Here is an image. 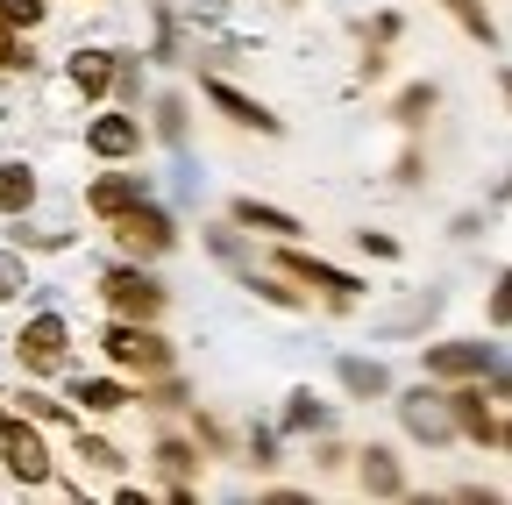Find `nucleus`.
Masks as SVG:
<instances>
[{
	"mask_svg": "<svg viewBox=\"0 0 512 505\" xmlns=\"http://www.w3.org/2000/svg\"><path fill=\"white\" fill-rule=\"evenodd\" d=\"M107 235H114L121 257H136V264H157V257H171V249H178V221H171L164 207H150V200L107 214Z\"/></svg>",
	"mask_w": 512,
	"mask_h": 505,
	"instance_id": "f257e3e1",
	"label": "nucleus"
},
{
	"mask_svg": "<svg viewBox=\"0 0 512 505\" xmlns=\"http://www.w3.org/2000/svg\"><path fill=\"white\" fill-rule=\"evenodd\" d=\"M100 299H107V313H121V321H157V313L171 306V292L128 257V264H114V271H100Z\"/></svg>",
	"mask_w": 512,
	"mask_h": 505,
	"instance_id": "f03ea898",
	"label": "nucleus"
},
{
	"mask_svg": "<svg viewBox=\"0 0 512 505\" xmlns=\"http://www.w3.org/2000/svg\"><path fill=\"white\" fill-rule=\"evenodd\" d=\"M100 349L121 363V370H143V377H164L171 370V342L157 335V321H107V335H100Z\"/></svg>",
	"mask_w": 512,
	"mask_h": 505,
	"instance_id": "7ed1b4c3",
	"label": "nucleus"
},
{
	"mask_svg": "<svg viewBox=\"0 0 512 505\" xmlns=\"http://www.w3.org/2000/svg\"><path fill=\"white\" fill-rule=\"evenodd\" d=\"M399 420H406L413 441H427V449H448V441L463 434V427H456V399L434 392V385H413V392L399 399Z\"/></svg>",
	"mask_w": 512,
	"mask_h": 505,
	"instance_id": "20e7f679",
	"label": "nucleus"
},
{
	"mask_svg": "<svg viewBox=\"0 0 512 505\" xmlns=\"http://www.w3.org/2000/svg\"><path fill=\"white\" fill-rule=\"evenodd\" d=\"M15 356H22V370H36V377L64 370V356H72V321H64V313H36V321L22 328V342H15Z\"/></svg>",
	"mask_w": 512,
	"mask_h": 505,
	"instance_id": "39448f33",
	"label": "nucleus"
},
{
	"mask_svg": "<svg viewBox=\"0 0 512 505\" xmlns=\"http://www.w3.org/2000/svg\"><path fill=\"white\" fill-rule=\"evenodd\" d=\"M0 456H8L15 484H50V449H43L36 420H8V427H0Z\"/></svg>",
	"mask_w": 512,
	"mask_h": 505,
	"instance_id": "423d86ee",
	"label": "nucleus"
},
{
	"mask_svg": "<svg viewBox=\"0 0 512 505\" xmlns=\"http://www.w3.org/2000/svg\"><path fill=\"white\" fill-rule=\"evenodd\" d=\"M498 349L491 342H427V370L448 377V385H470V377H491Z\"/></svg>",
	"mask_w": 512,
	"mask_h": 505,
	"instance_id": "0eeeda50",
	"label": "nucleus"
},
{
	"mask_svg": "<svg viewBox=\"0 0 512 505\" xmlns=\"http://www.w3.org/2000/svg\"><path fill=\"white\" fill-rule=\"evenodd\" d=\"M278 271H285V278H299V285H313L328 306H349V299H356V278H349V271L320 264V257H299V249H285V257H278Z\"/></svg>",
	"mask_w": 512,
	"mask_h": 505,
	"instance_id": "6e6552de",
	"label": "nucleus"
},
{
	"mask_svg": "<svg viewBox=\"0 0 512 505\" xmlns=\"http://www.w3.org/2000/svg\"><path fill=\"white\" fill-rule=\"evenodd\" d=\"M86 150H93V157H107V164L136 157V150H143V121H136V114H93Z\"/></svg>",
	"mask_w": 512,
	"mask_h": 505,
	"instance_id": "1a4fd4ad",
	"label": "nucleus"
},
{
	"mask_svg": "<svg viewBox=\"0 0 512 505\" xmlns=\"http://www.w3.org/2000/svg\"><path fill=\"white\" fill-rule=\"evenodd\" d=\"M207 100H214V107L235 121V129H249V136H278V114H271L264 100L235 93V86H228V79H214V72H207Z\"/></svg>",
	"mask_w": 512,
	"mask_h": 505,
	"instance_id": "9d476101",
	"label": "nucleus"
},
{
	"mask_svg": "<svg viewBox=\"0 0 512 505\" xmlns=\"http://www.w3.org/2000/svg\"><path fill=\"white\" fill-rule=\"evenodd\" d=\"M136 200H150V185L136 178V171H100L93 185H86V207L107 221V214H121V207H136Z\"/></svg>",
	"mask_w": 512,
	"mask_h": 505,
	"instance_id": "9b49d317",
	"label": "nucleus"
},
{
	"mask_svg": "<svg viewBox=\"0 0 512 505\" xmlns=\"http://www.w3.org/2000/svg\"><path fill=\"white\" fill-rule=\"evenodd\" d=\"M356 477H363L370 498H399L406 491V470H399L392 449H356Z\"/></svg>",
	"mask_w": 512,
	"mask_h": 505,
	"instance_id": "f8f14e48",
	"label": "nucleus"
},
{
	"mask_svg": "<svg viewBox=\"0 0 512 505\" xmlns=\"http://www.w3.org/2000/svg\"><path fill=\"white\" fill-rule=\"evenodd\" d=\"M335 377H342V392H349V399H384V392H392V370H384L377 356H342Z\"/></svg>",
	"mask_w": 512,
	"mask_h": 505,
	"instance_id": "ddd939ff",
	"label": "nucleus"
},
{
	"mask_svg": "<svg viewBox=\"0 0 512 505\" xmlns=\"http://www.w3.org/2000/svg\"><path fill=\"white\" fill-rule=\"evenodd\" d=\"M235 228H256V235H271V242H292L299 235V214H285L271 200H235Z\"/></svg>",
	"mask_w": 512,
	"mask_h": 505,
	"instance_id": "4468645a",
	"label": "nucleus"
},
{
	"mask_svg": "<svg viewBox=\"0 0 512 505\" xmlns=\"http://www.w3.org/2000/svg\"><path fill=\"white\" fill-rule=\"evenodd\" d=\"M72 86H79L86 100H107V93H114V50H79V57H72Z\"/></svg>",
	"mask_w": 512,
	"mask_h": 505,
	"instance_id": "2eb2a0df",
	"label": "nucleus"
},
{
	"mask_svg": "<svg viewBox=\"0 0 512 505\" xmlns=\"http://www.w3.org/2000/svg\"><path fill=\"white\" fill-rule=\"evenodd\" d=\"M448 399H456V427H463L470 441H498V413H491V399H484V392H470V385H463V392H448Z\"/></svg>",
	"mask_w": 512,
	"mask_h": 505,
	"instance_id": "dca6fc26",
	"label": "nucleus"
},
{
	"mask_svg": "<svg viewBox=\"0 0 512 505\" xmlns=\"http://www.w3.org/2000/svg\"><path fill=\"white\" fill-rule=\"evenodd\" d=\"M72 406H86V413H121V406H136V392L114 385V377H79V385H72Z\"/></svg>",
	"mask_w": 512,
	"mask_h": 505,
	"instance_id": "f3484780",
	"label": "nucleus"
},
{
	"mask_svg": "<svg viewBox=\"0 0 512 505\" xmlns=\"http://www.w3.org/2000/svg\"><path fill=\"white\" fill-rule=\"evenodd\" d=\"M150 463H157L171 484H192V477H200V449H192V441H178V434H164V441H157Z\"/></svg>",
	"mask_w": 512,
	"mask_h": 505,
	"instance_id": "a211bd4d",
	"label": "nucleus"
},
{
	"mask_svg": "<svg viewBox=\"0 0 512 505\" xmlns=\"http://www.w3.org/2000/svg\"><path fill=\"white\" fill-rule=\"evenodd\" d=\"M29 207H36V171L29 164H0V214L22 221Z\"/></svg>",
	"mask_w": 512,
	"mask_h": 505,
	"instance_id": "6ab92c4d",
	"label": "nucleus"
},
{
	"mask_svg": "<svg viewBox=\"0 0 512 505\" xmlns=\"http://www.w3.org/2000/svg\"><path fill=\"white\" fill-rule=\"evenodd\" d=\"M441 8L463 22V36H470V43H498V22H491L484 0H441Z\"/></svg>",
	"mask_w": 512,
	"mask_h": 505,
	"instance_id": "aec40b11",
	"label": "nucleus"
},
{
	"mask_svg": "<svg viewBox=\"0 0 512 505\" xmlns=\"http://www.w3.org/2000/svg\"><path fill=\"white\" fill-rule=\"evenodd\" d=\"M285 427L292 434H328V406H320L313 392H292L285 399Z\"/></svg>",
	"mask_w": 512,
	"mask_h": 505,
	"instance_id": "412c9836",
	"label": "nucleus"
},
{
	"mask_svg": "<svg viewBox=\"0 0 512 505\" xmlns=\"http://www.w3.org/2000/svg\"><path fill=\"white\" fill-rule=\"evenodd\" d=\"M79 456H86L100 477H121V463H128V456L114 449V441H100V434H79Z\"/></svg>",
	"mask_w": 512,
	"mask_h": 505,
	"instance_id": "4be33fe9",
	"label": "nucleus"
},
{
	"mask_svg": "<svg viewBox=\"0 0 512 505\" xmlns=\"http://www.w3.org/2000/svg\"><path fill=\"white\" fill-rule=\"evenodd\" d=\"M157 136H164L171 150L185 143V100H178V93H164V100H157Z\"/></svg>",
	"mask_w": 512,
	"mask_h": 505,
	"instance_id": "5701e85b",
	"label": "nucleus"
},
{
	"mask_svg": "<svg viewBox=\"0 0 512 505\" xmlns=\"http://www.w3.org/2000/svg\"><path fill=\"white\" fill-rule=\"evenodd\" d=\"M434 100H441L434 86H406V93H399V121H406V129H420V121L434 114Z\"/></svg>",
	"mask_w": 512,
	"mask_h": 505,
	"instance_id": "b1692460",
	"label": "nucleus"
},
{
	"mask_svg": "<svg viewBox=\"0 0 512 505\" xmlns=\"http://www.w3.org/2000/svg\"><path fill=\"white\" fill-rule=\"evenodd\" d=\"M36 57H29V43H22V29H8L0 22V72H29Z\"/></svg>",
	"mask_w": 512,
	"mask_h": 505,
	"instance_id": "393cba45",
	"label": "nucleus"
},
{
	"mask_svg": "<svg viewBox=\"0 0 512 505\" xmlns=\"http://www.w3.org/2000/svg\"><path fill=\"white\" fill-rule=\"evenodd\" d=\"M22 292H29V264L15 249H0V299H22Z\"/></svg>",
	"mask_w": 512,
	"mask_h": 505,
	"instance_id": "a878e982",
	"label": "nucleus"
},
{
	"mask_svg": "<svg viewBox=\"0 0 512 505\" xmlns=\"http://www.w3.org/2000/svg\"><path fill=\"white\" fill-rule=\"evenodd\" d=\"M207 249H214L221 264H249V242H242L235 228H207Z\"/></svg>",
	"mask_w": 512,
	"mask_h": 505,
	"instance_id": "bb28decb",
	"label": "nucleus"
},
{
	"mask_svg": "<svg viewBox=\"0 0 512 505\" xmlns=\"http://www.w3.org/2000/svg\"><path fill=\"white\" fill-rule=\"evenodd\" d=\"M242 285H249L256 299H271V306H299V285H285V278H256V271H249Z\"/></svg>",
	"mask_w": 512,
	"mask_h": 505,
	"instance_id": "cd10ccee",
	"label": "nucleus"
},
{
	"mask_svg": "<svg viewBox=\"0 0 512 505\" xmlns=\"http://www.w3.org/2000/svg\"><path fill=\"white\" fill-rule=\"evenodd\" d=\"M0 22H8V29H36L43 22V0H0Z\"/></svg>",
	"mask_w": 512,
	"mask_h": 505,
	"instance_id": "c85d7f7f",
	"label": "nucleus"
},
{
	"mask_svg": "<svg viewBox=\"0 0 512 505\" xmlns=\"http://www.w3.org/2000/svg\"><path fill=\"white\" fill-rule=\"evenodd\" d=\"M249 463H256V470H271V463H278V434H271V427H256V434H249Z\"/></svg>",
	"mask_w": 512,
	"mask_h": 505,
	"instance_id": "c756f323",
	"label": "nucleus"
},
{
	"mask_svg": "<svg viewBox=\"0 0 512 505\" xmlns=\"http://www.w3.org/2000/svg\"><path fill=\"white\" fill-rule=\"evenodd\" d=\"M392 36H399V15H370V22H363V43H370V50H384Z\"/></svg>",
	"mask_w": 512,
	"mask_h": 505,
	"instance_id": "7c9ffc66",
	"label": "nucleus"
},
{
	"mask_svg": "<svg viewBox=\"0 0 512 505\" xmlns=\"http://www.w3.org/2000/svg\"><path fill=\"white\" fill-rule=\"evenodd\" d=\"M150 406H192V392H185L178 377L164 370V377H157V392H150Z\"/></svg>",
	"mask_w": 512,
	"mask_h": 505,
	"instance_id": "2f4dec72",
	"label": "nucleus"
},
{
	"mask_svg": "<svg viewBox=\"0 0 512 505\" xmlns=\"http://www.w3.org/2000/svg\"><path fill=\"white\" fill-rule=\"evenodd\" d=\"M491 321H498V328H512V271L491 285Z\"/></svg>",
	"mask_w": 512,
	"mask_h": 505,
	"instance_id": "473e14b6",
	"label": "nucleus"
},
{
	"mask_svg": "<svg viewBox=\"0 0 512 505\" xmlns=\"http://www.w3.org/2000/svg\"><path fill=\"white\" fill-rule=\"evenodd\" d=\"M114 86H121L128 100H136V93H143V65H136V57H114Z\"/></svg>",
	"mask_w": 512,
	"mask_h": 505,
	"instance_id": "72a5a7b5",
	"label": "nucleus"
},
{
	"mask_svg": "<svg viewBox=\"0 0 512 505\" xmlns=\"http://www.w3.org/2000/svg\"><path fill=\"white\" fill-rule=\"evenodd\" d=\"M313 463H320V470H342V463H349V449H342L335 434H320V449H313Z\"/></svg>",
	"mask_w": 512,
	"mask_h": 505,
	"instance_id": "f704fd0d",
	"label": "nucleus"
},
{
	"mask_svg": "<svg viewBox=\"0 0 512 505\" xmlns=\"http://www.w3.org/2000/svg\"><path fill=\"white\" fill-rule=\"evenodd\" d=\"M22 413H29V420H64V406L43 399V392H22Z\"/></svg>",
	"mask_w": 512,
	"mask_h": 505,
	"instance_id": "c9c22d12",
	"label": "nucleus"
},
{
	"mask_svg": "<svg viewBox=\"0 0 512 505\" xmlns=\"http://www.w3.org/2000/svg\"><path fill=\"white\" fill-rule=\"evenodd\" d=\"M15 242H29V249H64L72 235H43V228H15Z\"/></svg>",
	"mask_w": 512,
	"mask_h": 505,
	"instance_id": "e433bc0d",
	"label": "nucleus"
},
{
	"mask_svg": "<svg viewBox=\"0 0 512 505\" xmlns=\"http://www.w3.org/2000/svg\"><path fill=\"white\" fill-rule=\"evenodd\" d=\"M363 249H370V257H399V242H392V235H377V228H363Z\"/></svg>",
	"mask_w": 512,
	"mask_h": 505,
	"instance_id": "4c0bfd02",
	"label": "nucleus"
},
{
	"mask_svg": "<svg viewBox=\"0 0 512 505\" xmlns=\"http://www.w3.org/2000/svg\"><path fill=\"white\" fill-rule=\"evenodd\" d=\"M200 441H207V449H228V427H221V420H207V413H200Z\"/></svg>",
	"mask_w": 512,
	"mask_h": 505,
	"instance_id": "58836bf2",
	"label": "nucleus"
},
{
	"mask_svg": "<svg viewBox=\"0 0 512 505\" xmlns=\"http://www.w3.org/2000/svg\"><path fill=\"white\" fill-rule=\"evenodd\" d=\"M491 392H498V399H512V363H491Z\"/></svg>",
	"mask_w": 512,
	"mask_h": 505,
	"instance_id": "ea45409f",
	"label": "nucleus"
},
{
	"mask_svg": "<svg viewBox=\"0 0 512 505\" xmlns=\"http://www.w3.org/2000/svg\"><path fill=\"white\" fill-rule=\"evenodd\" d=\"M498 449H505V456H512V420H498Z\"/></svg>",
	"mask_w": 512,
	"mask_h": 505,
	"instance_id": "a19ab883",
	"label": "nucleus"
},
{
	"mask_svg": "<svg viewBox=\"0 0 512 505\" xmlns=\"http://www.w3.org/2000/svg\"><path fill=\"white\" fill-rule=\"evenodd\" d=\"M498 86H505V100H512V65H505V72H498Z\"/></svg>",
	"mask_w": 512,
	"mask_h": 505,
	"instance_id": "79ce46f5",
	"label": "nucleus"
},
{
	"mask_svg": "<svg viewBox=\"0 0 512 505\" xmlns=\"http://www.w3.org/2000/svg\"><path fill=\"white\" fill-rule=\"evenodd\" d=\"M0 427H8V406H0Z\"/></svg>",
	"mask_w": 512,
	"mask_h": 505,
	"instance_id": "37998d69",
	"label": "nucleus"
}]
</instances>
